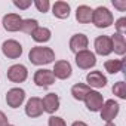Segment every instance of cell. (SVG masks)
I'll use <instances>...</instances> for the list:
<instances>
[{"mask_svg":"<svg viewBox=\"0 0 126 126\" xmlns=\"http://www.w3.org/2000/svg\"><path fill=\"white\" fill-rule=\"evenodd\" d=\"M31 37H33V40H34L36 43H46V42L50 40L52 31H50L49 28H46V27H40V25H39V27L33 31Z\"/></svg>","mask_w":126,"mask_h":126,"instance_id":"21","label":"cell"},{"mask_svg":"<svg viewBox=\"0 0 126 126\" xmlns=\"http://www.w3.org/2000/svg\"><path fill=\"white\" fill-rule=\"evenodd\" d=\"M2 52L6 58L9 59H18L21 55H22V46L19 42L14 40V39H9V40H5L3 45H2Z\"/></svg>","mask_w":126,"mask_h":126,"instance_id":"6","label":"cell"},{"mask_svg":"<svg viewBox=\"0 0 126 126\" xmlns=\"http://www.w3.org/2000/svg\"><path fill=\"white\" fill-rule=\"evenodd\" d=\"M119 111H120V105H119V102L114 101V99H107V101H104V104H102V107H101V110H99L101 119H102L105 123L113 122V120L117 117Z\"/></svg>","mask_w":126,"mask_h":126,"instance_id":"3","label":"cell"},{"mask_svg":"<svg viewBox=\"0 0 126 126\" xmlns=\"http://www.w3.org/2000/svg\"><path fill=\"white\" fill-rule=\"evenodd\" d=\"M94 47H95V53H98L101 56H108L113 52L110 36H98L94 42Z\"/></svg>","mask_w":126,"mask_h":126,"instance_id":"12","label":"cell"},{"mask_svg":"<svg viewBox=\"0 0 126 126\" xmlns=\"http://www.w3.org/2000/svg\"><path fill=\"white\" fill-rule=\"evenodd\" d=\"M28 59L34 65H46L55 59V52L47 46H34L28 52Z\"/></svg>","mask_w":126,"mask_h":126,"instance_id":"1","label":"cell"},{"mask_svg":"<svg viewBox=\"0 0 126 126\" xmlns=\"http://www.w3.org/2000/svg\"><path fill=\"white\" fill-rule=\"evenodd\" d=\"M86 85L92 89H101L107 86V77L102 74V71L99 70H94L91 73H88L86 76Z\"/></svg>","mask_w":126,"mask_h":126,"instance_id":"13","label":"cell"},{"mask_svg":"<svg viewBox=\"0 0 126 126\" xmlns=\"http://www.w3.org/2000/svg\"><path fill=\"white\" fill-rule=\"evenodd\" d=\"M92 12L94 9L89 8L88 5H80L76 11V19L80 24H89L92 21Z\"/></svg>","mask_w":126,"mask_h":126,"instance_id":"20","label":"cell"},{"mask_svg":"<svg viewBox=\"0 0 126 126\" xmlns=\"http://www.w3.org/2000/svg\"><path fill=\"white\" fill-rule=\"evenodd\" d=\"M42 104H43V110H45L46 113L53 114L55 111H58V110H59L61 99H59V96H58L56 94L50 92V94H47V95H45V96H43Z\"/></svg>","mask_w":126,"mask_h":126,"instance_id":"16","label":"cell"},{"mask_svg":"<svg viewBox=\"0 0 126 126\" xmlns=\"http://www.w3.org/2000/svg\"><path fill=\"white\" fill-rule=\"evenodd\" d=\"M43 104H42V99L37 98V96H33L27 101L25 104V114L31 119H36V117H40L43 114Z\"/></svg>","mask_w":126,"mask_h":126,"instance_id":"14","label":"cell"},{"mask_svg":"<svg viewBox=\"0 0 126 126\" xmlns=\"http://www.w3.org/2000/svg\"><path fill=\"white\" fill-rule=\"evenodd\" d=\"M8 126H15V125H8Z\"/></svg>","mask_w":126,"mask_h":126,"instance_id":"33","label":"cell"},{"mask_svg":"<svg viewBox=\"0 0 126 126\" xmlns=\"http://www.w3.org/2000/svg\"><path fill=\"white\" fill-rule=\"evenodd\" d=\"M102 104H104V96H102L98 91H94V89H92V91L86 95V98H85V105H86V108H88L89 111H92V113L99 111L101 107H102Z\"/></svg>","mask_w":126,"mask_h":126,"instance_id":"10","label":"cell"},{"mask_svg":"<svg viewBox=\"0 0 126 126\" xmlns=\"http://www.w3.org/2000/svg\"><path fill=\"white\" fill-rule=\"evenodd\" d=\"M21 22H22V18L18 15V14H8L3 16V28L9 33H15V31H19L21 28Z\"/></svg>","mask_w":126,"mask_h":126,"instance_id":"15","label":"cell"},{"mask_svg":"<svg viewBox=\"0 0 126 126\" xmlns=\"http://www.w3.org/2000/svg\"><path fill=\"white\" fill-rule=\"evenodd\" d=\"M39 27V22H37V19H34V18H27V19H22V22H21V31L22 33H25V34H33V31L36 30Z\"/></svg>","mask_w":126,"mask_h":126,"instance_id":"23","label":"cell"},{"mask_svg":"<svg viewBox=\"0 0 126 126\" xmlns=\"http://www.w3.org/2000/svg\"><path fill=\"white\" fill-rule=\"evenodd\" d=\"M70 12H71V8L67 2H64V0H58V2H55L52 5V14L53 16L59 18V19H65L70 16Z\"/></svg>","mask_w":126,"mask_h":126,"instance_id":"17","label":"cell"},{"mask_svg":"<svg viewBox=\"0 0 126 126\" xmlns=\"http://www.w3.org/2000/svg\"><path fill=\"white\" fill-rule=\"evenodd\" d=\"M96 28H108L114 22V16L110 12L108 8L105 6H98L92 12V21H91Z\"/></svg>","mask_w":126,"mask_h":126,"instance_id":"2","label":"cell"},{"mask_svg":"<svg viewBox=\"0 0 126 126\" xmlns=\"http://www.w3.org/2000/svg\"><path fill=\"white\" fill-rule=\"evenodd\" d=\"M47 125L49 126H67L65 120L62 117H58V116H50L47 120Z\"/></svg>","mask_w":126,"mask_h":126,"instance_id":"27","label":"cell"},{"mask_svg":"<svg viewBox=\"0 0 126 126\" xmlns=\"http://www.w3.org/2000/svg\"><path fill=\"white\" fill-rule=\"evenodd\" d=\"M8 125H9V120L6 117V114L0 110V126H8Z\"/></svg>","mask_w":126,"mask_h":126,"instance_id":"30","label":"cell"},{"mask_svg":"<svg viewBox=\"0 0 126 126\" xmlns=\"http://www.w3.org/2000/svg\"><path fill=\"white\" fill-rule=\"evenodd\" d=\"M33 5L36 6V9L42 14H46L49 9H50V2L49 0H34Z\"/></svg>","mask_w":126,"mask_h":126,"instance_id":"25","label":"cell"},{"mask_svg":"<svg viewBox=\"0 0 126 126\" xmlns=\"http://www.w3.org/2000/svg\"><path fill=\"white\" fill-rule=\"evenodd\" d=\"M71 126H88V125H86L85 122H82V120H77V122H74Z\"/></svg>","mask_w":126,"mask_h":126,"instance_id":"31","label":"cell"},{"mask_svg":"<svg viewBox=\"0 0 126 126\" xmlns=\"http://www.w3.org/2000/svg\"><path fill=\"white\" fill-rule=\"evenodd\" d=\"M92 89L86 85V83H76L73 88H71V95L76 101H85L86 95L91 92Z\"/></svg>","mask_w":126,"mask_h":126,"instance_id":"22","label":"cell"},{"mask_svg":"<svg viewBox=\"0 0 126 126\" xmlns=\"http://www.w3.org/2000/svg\"><path fill=\"white\" fill-rule=\"evenodd\" d=\"M114 27H116V33H119V34H125L126 33V16H122V18H119L116 22H114Z\"/></svg>","mask_w":126,"mask_h":126,"instance_id":"26","label":"cell"},{"mask_svg":"<svg viewBox=\"0 0 126 126\" xmlns=\"http://www.w3.org/2000/svg\"><path fill=\"white\" fill-rule=\"evenodd\" d=\"M52 73H53L55 79L67 80V79H70L71 74H73V67H71V64H70L67 59H59V61L55 62Z\"/></svg>","mask_w":126,"mask_h":126,"instance_id":"5","label":"cell"},{"mask_svg":"<svg viewBox=\"0 0 126 126\" xmlns=\"http://www.w3.org/2000/svg\"><path fill=\"white\" fill-rule=\"evenodd\" d=\"M68 46H70V50H71L73 53H79V52L88 49V46H89V39H88V36L83 34V33L73 34L71 39H70Z\"/></svg>","mask_w":126,"mask_h":126,"instance_id":"11","label":"cell"},{"mask_svg":"<svg viewBox=\"0 0 126 126\" xmlns=\"http://www.w3.org/2000/svg\"><path fill=\"white\" fill-rule=\"evenodd\" d=\"M105 126H116V125L113 122H108V123H105Z\"/></svg>","mask_w":126,"mask_h":126,"instance_id":"32","label":"cell"},{"mask_svg":"<svg viewBox=\"0 0 126 126\" xmlns=\"http://www.w3.org/2000/svg\"><path fill=\"white\" fill-rule=\"evenodd\" d=\"M31 5H33L31 0H14V6H16V8H18V9H21V11L28 9Z\"/></svg>","mask_w":126,"mask_h":126,"instance_id":"28","label":"cell"},{"mask_svg":"<svg viewBox=\"0 0 126 126\" xmlns=\"http://www.w3.org/2000/svg\"><path fill=\"white\" fill-rule=\"evenodd\" d=\"M113 6L116 9H119L120 12L126 11V0H113Z\"/></svg>","mask_w":126,"mask_h":126,"instance_id":"29","label":"cell"},{"mask_svg":"<svg viewBox=\"0 0 126 126\" xmlns=\"http://www.w3.org/2000/svg\"><path fill=\"white\" fill-rule=\"evenodd\" d=\"M126 61L125 59H108L104 62V68L110 74H117L120 71H125Z\"/></svg>","mask_w":126,"mask_h":126,"instance_id":"19","label":"cell"},{"mask_svg":"<svg viewBox=\"0 0 126 126\" xmlns=\"http://www.w3.org/2000/svg\"><path fill=\"white\" fill-rule=\"evenodd\" d=\"M25 101V91L21 88H12L6 94V104L11 108H19Z\"/></svg>","mask_w":126,"mask_h":126,"instance_id":"8","label":"cell"},{"mask_svg":"<svg viewBox=\"0 0 126 126\" xmlns=\"http://www.w3.org/2000/svg\"><path fill=\"white\" fill-rule=\"evenodd\" d=\"M8 79L12 82V83H22L27 80L28 77V70L25 65L22 64H14L8 68V73H6Z\"/></svg>","mask_w":126,"mask_h":126,"instance_id":"7","label":"cell"},{"mask_svg":"<svg viewBox=\"0 0 126 126\" xmlns=\"http://www.w3.org/2000/svg\"><path fill=\"white\" fill-rule=\"evenodd\" d=\"M95 64H96V56L89 49L76 53V65L79 68H82V70H91L92 67H95Z\"/></svg>","mask_w":126,"mask_h":126,"instance_id":"4","label":"cell"},{"mask_svg":"<svg viewBox=\"0 0 126 126\" xmlns=\"http://www.w3.org/2000/svg\"><path fill=\"white\" fill-rule=\"evenodd\" d=\"M34 83L39 86V88H47L50 85L55 83V76L52 73V70H47V68H40L34 73V77H33Z\"/></svg>","mask_w":126,"mask_h":126,"instance_id":"9","label":"cell"},{"mask_svg":"<svg viewBox=\"0 0 126 126\" xmlns=\"http://www.w3.org/2000/svg\"><path fill=\"white\" fill-rule=\"evenodd\" d=\"M111 46H113V52L117 53V55H125L126 53V39L125 36L119 34V33H114L111 37Z\"/></svg>","mask_w":126,"mask_h":126,"instance_id":"18","label":"cell"},{"mask_svg":"<svg viewBox=\"0 0 126 126\" xmlns=\"http://www.w3.org/2000/svg\"><path fill=\"white\" fill-rule=\"evenodd\" d=\"M113 94H114L117 98H120V99H126V83H125L123 80L114 83V86H113Z\"/></svg>","mask_w":126,"mask_h":126,"instance_id":"24","label":"cell"}]
</instances>
